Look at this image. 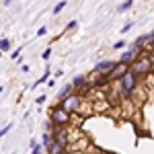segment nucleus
<instances>
[{"label":"nucleus","instance_id":"1","mask_svg":"<svg viewBox=\"0 0 154 154\" xmlns=\"http://www.w3.org/2000/svg\"><path fill=\"white\" fill-rule=\"evenodd\" d=\"M138 86H140V76H138V74L130 68V70L123 74V78L117 82V93H119V97H121V99L130 101V99H131V93H134Z\"/></svg>","mask_w":154,"mask_h":154},{"label":"nucleus","instance_id":"2","mask_svg":"<svg viewBox=\"0 0 154 154\" xmlns=\"http://www.w3.org/2000/svg\"><path fill=\"white\" fill-rule=\"evenodd\" d=\"M131 70L136 72L140 78H144V76H150L154 70V58H152V51H144L142 56H138L136 58V62L130 66Z\"/></svg>","mask_w":154,"mask_h":154},{"label":"nucleus","instance_id":"3","mask_svg":"<svg viewBox=\"0 0 154 154\" xmlns=\"http://www.w3.org/2000/svg\"><path fill=\"white\" fill-rule=\"evenodd\" d=\"M70 115H72V113H68L64 107L56 105L51 111H49V121H51L56 128H66V125H70V123H72Z\"/></svg>","mask_w":154,"mask_h":154},{"label":"nucleus","instance_id":"4","mask_svg":"<svg viewBox=\"0 0 154 154\" xmlns=\"http://www.w3.org/2000/svg\"><path fill=\"white\" fill-rule=\"evenodd\" d=\"M60 107H64L68 113H74V111H80V105H82V97L80 95H70L66 101H62V103H58Z\"/></svg>","mask_w":154,"mask_h":154},{"label":"nucleus","instance_id":"5","mask_svg":"<svg viewBox=\"0 0 154 154\" xmlns=\"http://www.w3.org/2000/svg\"><path fill=\"white\" fill-rule=\"evenodd\" d=\"M128 70H130V66H128V64L117 62V64H115V68L109 72V80H111V82H119V80L123 78V74H125Z\"/></svg>","mask_w":154,"mask_h":154},{"label":"nucleus","instance_id":"6","mask_svg":"<svg viewBox=\"0 0 154 154\" xmlns=\"http://www.w3.org/2000/svg\"><path fill=\"white\" fill-rule=\"evenodd\" d=\"M115 64L117 62H113V60H101L95 68H93V74H109V72L115 68Z\"/></svg>","mask_w":154,"mask_h":154},{"label":"nucleus","instance_id":"7","mask_svg":"<svg viewBox=\"0 0 154 154\" xmlns=\"http://www.w3.org/2000/svg\"><path fill=\"white\" fill-rule=\"evenodd\" d=\"M70 95H74V86H72V82L70 84H64V86L60 88L58 97H56V105H58V103H62V101H66Z\"/></svg>","mask_w":154,"mask_h":154},{"label":"nucleus","instance_id":"8","mask_svg":"<svg viewBox=\"0 0 154 154\" xmlns=\"http://www.w3.org/2000/svg\"><path fill=\"white\" fill-rule=\"evenodd\" d=\"M45 152H48V154H62V152H66V146H64V144H60L58 140L54 138V140L45 146Z\"/></svg>","mask_w":154,"mask_h":154},{"label":"nucleus","instance_id":"9","mask_svg":"<svg viewBox=\"0 0 154 154\" xmlns=\"http://www.w3.org/2000/svg\"><path fill=\"white\" fill-rule=\"evenodd\" d=\"M140 54L136 51V49L131 48V49H128V51H123L121 54V58H119V62H123V64H128V66H131L134 62H136V58H138Z\"/></svg>","mask_w":154,"mask_h":154},{"label":"nucleus","instance_id":"10","mask_svg":"<svg viewBox=\"0 0 154 154\" xmlns=\"http://www.w3.org/2000/svg\"><path fill=\"white\" fill-rule=\"evenodd\" d=\"M54 138L60 144H64V146H68V142H70V138H68V134H66L64 128H54Z\"/></svg>","mask_w":154,"mask_h":154},{"label":"nucleus","instance_id":"11","mask_svg":"<svg viewBox=\"0 0 154 154\" xmlns=\"http://www.w3.org/2000/svg\"><path fill=\"white\" fill-rule=\"evenodd\" d=\"M72 86H74V88H82V91H88V88H91L86 76H76V78L72 80Z\"/></svg>","mask_w":154,"mask_h":154},{"label":"nucleus","instance_id":"12","mask_svg":"<svg viewBox=\"0 0 154 154\" xmlns=\"http://www.w3.org/2000/svg\"><path fill=\"white\" fill-rule=\"evenodd\" d=\"M49 74H51V70H49V68H45V70H43V74H41V78H37L33 86H39V84L48 82V80H49Z\"/></svg>","mask_w":154,"mask_h":154},{"label":"nucleus","instance_id":"13","mask_svg":"<svg viewBox=\"0 0 154 154\" xmlns=\"http://www.w3.org/2000/svg\"><path fill=\"white\" fill-rule=\"evenodd\" d=\"M0 49H2V54H6V51L11 49V39L2 37V39H0Z\"/></svg>","mask_w":154,"mask_h":154},{"label":"nucleus","instance_id":"14","mask_svg":"<svg viewBox=\"0 0 154 154\" xmlns=\"http://www.w3.org/2000/svg\"><path fill=\"white\" fill-rule=\"evenodd\" d=\"M131 4H134V0H123V2H121V4L117 6V11H119V12L130 11V8H131Z\"/></svg>","mask_w":154,"mask_h":154},{"label":"nucleus","instance_id":"15","mask_svg":"<svg viewBox=\"0 0 154 154\" xmlns=\"http://www.w3.org/2000/svg\"><path fill=\"white\" fill-rule=\"evenodd\" d=\"M51 140H54V134H49V131H45V134L41 136V142H43V148H45V146H48V144L51 142Z\"/></svg>","mask_w":154,"mask_h":154},{"label":"nucleus","instance_id":"16","mask_svg":"<svg viewBox=\"0 0 154 154\" xmlns=\"http://www.w3.org/2000/svg\"><path fill=\"white\" fill-rule=\"evenodd\" d=\"M64 6H66V0H60L58 4L54 6V11H51V12H54V14H60V12L64 11Z\"/></svg>","mask_w":154,"mask_h":154},{"label":"nucleus","instance_id":"17","mask_svg":"<svg viewBox=\"0 0 154 154\" xmlns=\"http://www.w3.org/2000/svg\"><path fill=\"white\" fill-rule=\"evenodd\" d=\"M131 27H134V23H131V21H130V23H125L123 27H121V35H123V33H128V31H130Z\"/></svg>","mask_w":154,"mask_h":154},{"label":"nucleus","instance_id":"18","mask_svg":"<svg viewBox=\"0 0 154 154\" xmlns=\"http://www.w3.org/2000/svg\"><path fill=\"white\" fill-rule=\"evenodd\" d=\"M128 43H125V39H121V41H117V43H113V49H121V48H125Z\"/></svg>","mask_w":154,"mask_h":154},{"label":"nucleus","instance_id":"19","mask_svg":"<svg viewBox=\"0 0 154 154\" xmlns=\"http://www.w3.org/2000/svg\"><path fill=\"white\" fill-rule=\"evenodd\" d=\"M11 130H12V123H8V125H4V128L0 130V136H6V134H8Z\"/></svg>","mask_w":154,"mask_h":154},{"label":"nucleus","instance_id":"20","mask_svg":"<svg viewBox=\"0 0 154 154\" xmlns=\"http://www.w3.org/2000/svg\"><path fill=\"white\" fill-rule=\"evenodd\" d=\"M78 27V21H70V23L66 25V31H72V29H76Z\"/></svg>","mask_w":154,"mask_h":154},{"label":"nucleus","instance_id":"21","mask_svg":"<svg viewBox=\"0 0 154 154\" xmlns=\"http://www.w3.org/2000/svg\"><path fill=\"white\" fill-rule=\"evenodd\" d=\"M41 58H43V60H49V58H51V49H43V56H41Z\"/></svg>","mask_w":154,"mask_h":154},{"label":"nucleus","instance_id":"22","mask_svg":"<svg viewBox=\"0 0 154 154\" xmlns=\"http://www.w3.org/2000/svg\"><path fill=\"white\" fill-rule=\"evenodd\" d=\"M31 154H41V146H39V144L33 146V148H31Z\"/></svg>","mask_w":154,"mask_h":154},{"label":"nucleus","instance_id":"23","mask_svg":"<svg viewBox=\"0 0 154 154\" xmlns=\"http://www.w3.org/2000/svg\"><path fill=\"white\" fill-rule=\"evenodd\" d=\"M45 33H48V29H45V27H39V31H37V35H39V37H43Z\"/></svg>","mask_w":154,"mask_h":154},{"label":"nucleus","instance_id":"24","mask_svg":"<svg viewBox=\"0 0 154 154\" xmlns=\"http://www.w3.org/2000/svg\"><path fill=\"white\" fill-rule=\"evenodd\" d=\"M45 99H48V97H45V95L37 97V105H43V103H45Z\"/></svg>","mask_w":154,"mask_h":154},{"label":"nucleus","instance_id":"25","mask_svg":"<svg viewBox=\"0 0 154 154\" xmlns=\"http://www.w3.org/2000/svg\"><path fill=\"white\" fill-rule=\"evenodd\" d=\"M62 154H70V152H62Z\"/></svg>","mask_w":154,"mask_h":154}]
</instances>
